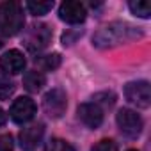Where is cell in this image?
I'll return each mask as SVG.
<instances>
[{
  "label": "cell",
  "mask_w": 151,
  "mask_h": 151,
  "mask_svg": "<svg viewBox=\"0 0 151 151\" xmlns=\"http://www.w3.org/2000/svg\"><path fill=\"white\" fill-rule=\"evenodd\" d=\"M25 25V16H23V7L14 2V0H7V2L0 4V32L7 36H16Z\"/></svg>",
  "instance_id": "obj_2"
},
{
  "label": "cell",
  "mask_w": 151,
  "mask_h": 151,
  "mask_svg": "<svg viewBox=\"0 0 151 151\" xmlns=\"http://www.w3.org/2000/svg\"><path fill=\"white\" fill-rule=\"evenodd\" d=\"M46 84V77L37 71V69H32V71H27L23 75V87L29 91V93H39Z\"/></svg>",
  "instance_id": "obj_12"
},
{
  "label": "cell",
  "mask_w": 151,
  "mask_h": 151,
  "mask_svg": "<svg viewBox=\"0 0 151 151\" xmlns=\"http://www.w3.org/2000/svg\"><path fill=\"white\" fill-rule=\"evenodd\" d=\"M77 114H78V119L87 126V128H91V130H96V128H100L101 126V123H103V109H100L96 103H82V105H78V110H77Z\"/></svg>",
  "instance_id": "obj_10"
},
{
  "label": "cell",
  "mask_w": 151,
  "mask_h": 151,
  "mask_svg": "<svg viewBox=\"0 0 151 151\" xmlns=\"http://www.w3.org/2000/svg\"><path fill=\"white\" fill-rule=\"evenodd\" d=\"M52 41V29L46 23H34L23 34V46L30 53L43 52Z\"/></svg>",
  "instance_id": "obj_3"
},
{
  "label": "cell",
  "mask_w": 151,
  "mask_h": 151,
  "mask_svg": "<svg viewBox=\"0 0 151 151\" xmlns=\"http://www.w3.org/2000/svg\"><path fill=\"white\" fill-rule=\"evenodd\" d=\"M93 100H94L93 103H96L100 109H101V107H103V109H110V107H114V103H116L117 96H116L112 91H103V93L94 94V98H93Z\"/></svg>",
  "instance_id": "obj_17"
},
{
  "label": "cell",
  "mask_w": 151,
  "mask_h": 151,
  "mask_svg": "<svg viewBox=\"0 0 151 151\" xmlns=\"http://www.w3.org/2000/svg\"><path fill=\"white\" fill-rule=\"evenodd\" d=\"M60 55L59 53H50V55H45V57H39L36 59V62L45 69V71H53L60 66Z\"/></svg>",
  "instance_id": "obj_15"
},
{
  "label": "cell",
  "mask_w": 151,
  "mask_h": 151,
  "mask_svg": "<svg viewBox=\"0 0 151 151\" xmlns=\"http://www.w3.org/2000/svg\"><path fill=\"white\" fill-rule=\"evenodd\" d=\"M128 151H135V149H128Z\"/></svg>",
  "instance_id": "obj_23"
},
{
  "label": "cell",
  "mask_w": 151,
  "mask_h": 151,
  "mask_svg": "<svg viewBox=\"0 0 151 151\" xmlns=\"http://www.w3.org/2000/svg\"><path fill=\"white\" fill-rule=\"evenodd\" d=\"M0 151H13V137L4 133L0 135Z\"/></svg>",
  "instance_id": "obj_20"
},
{
  "label": "cell",
  "mask_w": 151,
  "mask_h": 151,
  "mask_svg": "<svg viewBox=\"0 0 151 151\" xmlns=\"http://www.w3.org/2000/svg\"><path fill=\"white\" fill-rule=\"evenodd\" d=\"M43 109L45 112L52 117V119H59L62 117V114L68 109V96L62 89L55 87L50 89L45 96H43Z\"/></svg>",
  "instance_id": "obj_6"
},
{
  "label": "cell",
  "mask_w": 151,
  "mask_h": 151,
  "mask_svg": "<svg viewBox=\"0 0 151 151\" xmlns=\"http://www.w3.org/2000/svg\"><path fill=\"white\" fill-rule=\"evenodd\" d=\"M59 18L69 25H78L84 23L87 18V9L78 0H68L59 6Z\"/></svg>",
  "instance_id": "obj_8"
},
{
  "label": "cell",
  "mask_w": 151,
  "mask_h": 151,
  "mask_svg": "<svg viewBox=\"0 0 151 151\" xmlns=\"http://www.w3.org/2000/svg\"><path fill=\"white\" fill-rule=\"evenodd\" d=\"M116 123H117V128L121 130V133L128 139H137L144 128V123H142V117L132 110V109H121L117 110L116 114Z\"/></svg>",
  "instance_id": "obj_4"
},
{
  "label": "cell",
  "mask_w": 151,
  "mask_h": 151,
  "mask_svg": "<svg viewBox=\"0 0 151 151\" xmlns=\"http://www.w3.org/2000/svg\"><path fill=\"white\" fill-rule=\"evenodd\" d=\"M128 7H130L132 14H135L139 18H149L151 16V2H147V0H130Z\"/></svg>",
  "instance_id": "obj_13"
},
{
  "label": "cell",
  "mask_w": 151,
  "mask_h": 151,
  "mask_svg": "<svg viewBox=\"0 0 151 151\" xmlns=\"http://www.w3.org/2000/svg\"><path fill=\"white\" fill-rule=\"evenodd\" d=\"M36 110H37V107H36V103H34L32 98H29V96H20L18 100L13 101V105H11V109H9V116H11V119H13L16 124H25V123H29L30 119H34Z\"/></svg>",
  "instance_id": "obj_7"
},
{
  "label": "cell",
  "mask_w": 151,
  "mask_h": 151,
  "mask_svg": "<svg viewBox=\"0 0 151 151\" xmlns=\"http://www.w3.org/2000/svg\"><path fill=\"white\" fill-rule=\"evenodd\" d=\"M45 151H75V147H73L68 140L55 137V139H50V140L46 142Z\"/></svg>",
  "instance_id": "obj_18"
},
{
  "label": "cell",
  "mask_w": 151,
  "mask_h": 151,
  "mask_svg": "<svg viewBox=\"0 0 151 151\" xmlns=\"http://www.w3.org/2000/svg\"><path fill=\"white\" fill-rule=\"evenodd\" d=\"M43 135H45V126H43L41 123L25 126V128L20 132V135H18L20 147H22L23 151H34V149L41 144Z\"/></svg>",
  "instance_id": "obj_9"
},
{
  "label": "cell",
  "mask_w": 151,
  "mask_h": 151,
  "mask_svg": "<svg viewBox=\"0 0 151 151\" xmlns=\"http://www.w3.org/2000/svg\"><path fill=\"white\" fill-rule=\"evenodd\" d=\"M91 151H117V144L110 139H101L91 147Z\"/></svg>",
  "instance_id": "obj_19"
},
{
  "label": "cell",
  "mask_w": 151,
  "mask_h": 151,
  "mask_svg": "<svg viewBox=\"0 0 151 151\" xmlns=\"http://www.w3.org/2000/svg\"><path fill=\"white\" fill-rule=\"evenodd\" d=\"M4 39H6V37H4V34L0 32V48H2V45H4Z\"/></svg>",
  "instance_id": "obj_22"
},
{
  "label": "cell",
  "mask_w": 151,
  "mask_h": 151,
  "mask_svg": "<svg viewBox=\"0 0 151 151\" xmlns=\"http://www.w3.org/2000/svg\"><path fill=\"white\" fill-rule=\"evenodd\" d=\"M16 91V86L14 82L7 77V75H2L0 73V100H9Z\"/></svg>",
  "instance_id": "obj_14"
},
{
  "label": "cell",
  "mask_w": 151,
  "mask_h": 151,
  "mask_svg": "<svg viewBox=\"0 0 151 151\" xmlns=\"http://www.w3.org/2000/svg\"><path fill=\"white\" fill-rule=\"evenodd\" d=\"M4 124H6V112L0 109V128H2Z\"/></svg>",
  "instance_id": "obj_21"
},
{
  "label": "cell",
  "mask_w": 151,
  "mask_h": 151,
  "mask_svg": "<svg viewBox=\"0 0 151 151\" xmlns=\"http://www.w3.org/2000/svg\"><path fill=\"white\" fill-rule=\"evenodd\" d=\"M124 98L137 109H147L151 105V89L146 80L128 82L124 86Z\"/></svg>",
  "instance_id": "obj_5"
},
{
  "label": "cell",
  "mask_w": 151,
  "mask_h": 151,
  "mask_svg": "<svg viewBox=\"0 0 151 151\" xmlns=\"http://www.w3.org/2000/svg\"><path fill=\"white\" fill-rule=\"evenodd\" d=\"M142 37V30L126 23V22H114L103 29H100L93 36V45L96 48H114L119 45L132 43Z\"/></svg>",
  "instance_id": "obj_1"
},
{
  "label": "cell",
  "mask_w": 151,
  "mask_h": 151,
  "mask_svg": "<svg viewBox=\"0 0 151 151\" xmlns=\"http://www.w3.org/2000/svg\"><path fill=\"white\" fill-rule=\"evenodd\" d=\"M25 7L30 11V14L34 16H43V14H48L52 9H53V2H27Z\"/></svg>",
  "instance_id": "obj_16"
},
{
  "label": "cell",
  "mask_w": 151,
  "mask_h": 151,
  "mask_svg": "<svg viewBox=\"0 0 151 151\" xmlns=\"http://www.w3.org/2000/svg\"><path fill=\"white\" fill-rule=\"evenodd\" d=\"M25 64H27L25 55L20 50H9V52H6L2 57H0V69L6 71L7 75L22 73Z\"/></svg>",
  "instance_id": "obj_11"
}]
</instances>
